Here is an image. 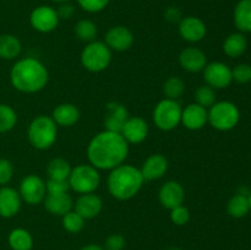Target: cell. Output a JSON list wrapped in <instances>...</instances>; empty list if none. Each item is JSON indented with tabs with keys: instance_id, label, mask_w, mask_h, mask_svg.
I'll return each instance as SVG.
<instances>
[{
	"instance_id": "6da1fadb",
	"label": "cell",
	"mask_w": 251,
	"mask_h": 250,
	"mask_svg": "<svg viewBox=\"0 0 251 250\" xmlns=\"http://www.w3.org/2000/svg\"><path fill=\"white\" fill-rule=\"evenodd\" d=\"M130 145L120 132L102 130L97 132L87 145L88 163L98 171H112L125 163L129 156Z\"/></svg>"
},
{
	"instance_id": "7a4b0ae2",
	"label": "cell",
	"mask_w": 251,
	"mask_h": 250,
	"mask_svg": "<svg viewBox=\"0 0 251 250\" xmlns=\"http://www.w3.org/2000/svg\"><path fill=\"white\" fill-rule=\"evenodd\" d=\"M10 82L19 92L33 95L47 87L49 82V71L39 59L27 56L19 59L12 65Z\"/></svg>"
},
{
	"instance_id": "3957f363",
	"label": "cell",
	"mask_w": 251,
	"mask_h": 250,
	"mask_svg": "<svg viewBox=\"0 0 251 250\" xmlns=\"http://www.w3.org/2000/svg\"><path fill=\"white\" fill-rule=\"evenodd\" d=\"M145 184L140 168L129 163H123L109 171L107 188L115 200L126 201L135 198Z\"/></svg>"
},
{
	"instance_id": "277c9868",
	"label": "cell",
	"mask_w": 251,
	"mask_h": 250,
	"mask_svg": "<svg viewBox=\"0 0 251 250\" xmlns=\"http://www.w3.org/2000/svg\"><path fill=\"white\" fill-rule=\"evenodd\" d=\"M58 127L53 118L49 115H37L27 127V140L33 149L46 151L56 142Z\"/></svg>"
},
{
	"instance_id": "5b68a950",
	"label": "cell",
	"mask_w": 251,
	"mask_h": 250,
	"mask_svg": "<svg viewBox=\"0 0 251 250\" xmlns=\"http://www.w3.org/2000/svg\"><path fill=\"white\" fill-rule=\"evenodd\" d=\"M113 51L103 41H92L86 43L80 54L83 69L90 73H102L112 63Z\"/></svg>"
},
{
	"instance_id": "8992f818",
	"label": "cell",
	"mask_w": 251,
	"mask_h": 250,
	"mask_svg": "<svg viewBox=\"0 0 251 250\" xmlns=\"http://www.w3.org/2000/svg\"><path fill=\"white\" fill-rule=\"evenodd\" d=\"M240 119L237 105L229 100H220L207 109L208 124L218 131H229L234 129Z\"/></svg>"
},
{
	"instance_id": "52a82bcc",
	"label": "cell",
	"mask_w": 251,
	"mask_h": 250,
	"mask_svg": "<svg viewBox=\"0 0 251 250\" xmlns=\"http://www.w3.org/2000/svg\"><path fill=\"white\" fill-rule=\"evenodd\" d=\"M68 181L70 190L75 191L78 195L96 193L100 185V171L90 163L77 164L71 168Z\"/></svg>"
},
{
	"instance_id": "ba28073f",
	"label": "cell",
	"mask_w": 251,
	"mask_h": 250,
	"mask_svg": "<svg viewBox=\"0 0 251 250\" xmlns=\"http://www.w3.org/2000/svg\"><path fill=\"white\" fill-rule=\"evenodd\" d=\"M183 107L176 100L163 98L159 100L152 112V120L157 129L162 131H172L180 125Z\"/></svg>"
},
{
	"instance_id": "9c48e42d",
	"label": "cell",
	"mask_w": 251,
	"mask_h": 250,
	"mask_svg": "<svg viewBox=\"0 0 251 250\" xmlns=\"http://www.w3.org/2000/svg\"><path fill=\"white\" fill-rule=\"evenodd\" d=\"M22 201L29 206H37L43 203L47 196L46 181L37 174H28L24 176L19 188Z\"/></svg>"
},
{
	"instance_id": "30bf717a",
	"label": "cell",
	"mask_w": 251,
	"mask_h": 250,
	"mask_svg": "<svg viewBox=\"0 0 251 250\" xmlns=\"http://www.w3.org/2000/svg\"><path fill=\"white\" fill-rule=\"evenodd\" d=\"M60 19L58 16L56 9L49 5H41L32 10L29 15V24L34 31L39 33H50L56 29Z\"/></svg>"
},
{
	"instance_id": "8fae6325",
	"label": "cell",
	"mask_w": 251,
	"mask_h": 250,
	"mask_svg": "<svg viewBox=\"0 0 251 250\" xmlns=\"http://www.w3.org/2000/svg\"><path fill=\"white\" fill-rule=\"evenodd\" d=\"M202 75L206 85L211 86L215 90L227 88L233 82L232 69L222 61L207 63L202 70Z\"/></svg>"
},
{
	"instance_id": "7c38bea8",
	"label": "cell",
	"mask_w": 251,
	"mask_h": 250,
	"mask_svg": "<svg viewBox=\"0 0 251 250\" xmlns=\"http://www.w3.org/2000/svg\"><path fill=\"white\" fill-rule=\"evenodd\" d=\"M103 42L109 47L112 51H126L134 44L135 37L131 29L119 25L108 29Z\"/></svg>"
},
{
	"instance_id": "4fadbf2b",
	"label": "cell",
	"mask_w": 251,
	"mask_h": 250,
	"mask_svg": "<svg viewBox=\"0 0 251 250\" xmlns=\"http://www.w3.org/2000/svg\"><path fill=\"white\" fill-rule=\"evenodd\" d=\"M179 36L188 43H199L207 33L206 24L198 16L183 17L178 26Z\"/></svg>"
},
{
	"instance_id": "5bb4252c",
	"label": "cell",
	"mask_w": 251,
	"mask_h": 250,
	"mask_svg": "<svg viewBox=\"0 0 251 250\" xmlns=\"http://www.w3.org/2000/svg\"><path fill=\"white\" fill-rule=\"evenodd\" d=\"M185 200V189L179 181L168 180L162 184L158 190V201L164 208H172L180 206Z\"/></svg>"
},
{
	"instance_id": "9a60e30c",
	"label": "cell",
	"mask_w": 251,
	"mask_h": 250,
	"mask_svg": "<svg viewBox=\"0 0 251 250\" xmlns=\"http://www.w3.org/2000/svg\"><path fill=\"white\" fill-rule=\"evenodd\" d=\"M149 132L150 126L144 118L129 117L120 134L129 145H139L147 139Z\"/></svg>"
},
{
	"instance_id": "2e32d148",
	"label": "cell",
	"mask_w": 251,
	"mask_h": 250,
	"mask_svg": "<svg viewBox=\"0 0 251 250\" xmlns=\"http://www.w3.org/2000/svg\"><path fill=\"white\" fill-rule=\"evenodd\" d=\"M129 110L119 102H109L105 105V114L103 124L104 130L120 132L126 120L129 119Z\"/></svg>"
},
{
	"instance_id": "e0dca14e",
	"label": "cell",
	"mask_w": 251,
	"mask_h": 250,
	"mask_svg": "<svg viewBox=\"0 0 251 250\" xmlns=\"http://www.w3.org/2000/svg\"><path fill=\"white\" fill-rule=\"evenodd\" d=\"M74 210L86 221L92 220L102 212L103 201L96 193L81 194L74 201Z\"/></svg>"
},
{
	"instance_id": "ac0fdd59",
	"label": "cell",
	"mask_w": 251,
	"mask_h": 250,
	"mask_svg": "<svg viewBox=\"0 0 251 250\" xmlns=\"http://www.w3.org/2000/svg\"><path fill=\"white\" fill-rule=\"evenodd\" d=\"M168 159L161 153L150 154L140 167L142 176L145 181H153L162 179L168 172Z\"/></svg>"
},
{
	"instance_id": "d6986e66",
	"label": "cell",
	"mask_w": 251,
	"mask_h": 250,
	"mask_svg": "<svg viewBox=\"0 0 251 250\" xmlns=\"http://www.w3.org/2000/svg\"><path fill=\"white\" fill-rule=\"evenodd\" d=\"M179 65L188 73H201L207 65V56L198 47H186L179 54Z\"/></svg>"
},
{
	"instance_id": "ffe728a7",
	"label": "cell",
	"mask_w": 251,
	"mask_h": 250,
	"mask_svg": "<svg viewBox=\"0 0 251 250\" xmlns=\"http://www.w3.org/2000/svg\"><path fill=\"white\" fill-rule=\"evenodd\" d=\"M207 123V109L206 108L201 107L195 102L183 108L180 124L185 129L190 130V131H198V130L202 129Z\"/></svg>"
},
{
	"instance_id": "44dd1931",
	"label": "cell",
	"mask_w": 251,
	"mask_h": 250,
	"mask_svg": "<svg viewBox=\"0 0 251 250\" xmlns=\"http://www.w3.org/2000/svg\"><path fill=\"white\" fill-rule=\"evenodd\" d=\"M22 199L19 190L5 185L0 188V216L4 218H12L20 212L22 207Z\"/></svg>"
},
{
	"instance_id": "7402d4cb",
	"label": "cell",
	"mask_w": 251,
	"mask_h": 250,
	"mask_svg": "<svg viewBox=\"0 0 251 250\" xmlns=\"http://www.w3.org/2000/svg\"><path fill=\"white\" fill-rule=\"evenodd\" d=\"M50 117L53 118L58 126L71 127L78 123L81 118V112L77 105H75L74 103L64 102L54 108Z\"/></svg>"
},
{
	"instance_id": "603a6c76",
	"label": "cell",
	"mask_w": 251,
	"mask_h": 250,
	"mask_svg": "<svg viewBox=\"0 0 251 250\" xmlns=\"http://www.w3.org/2000/svg\"><path fill=\"white\" fill-rule=\"evenodd\" d=\"M43 206L51 215L63 217L65 213L74 210V199L69 193L47 194Z\"/></svg>"
},
{
	"instance_id": "cb8c5ba5",
	"label": "cell",
	"mask_w": 251,
	"mask_h": 250,
	"mask_svg": "<svg viewBox=\"0 0 251 250\" xmlns=\"http://www.w3.org/2000/svg\"><path fill=\"white\" fill-rule=\"evenodd\" d=\"M233 21L242 33L251 32V0H240L234 7Z\"/></svg>"
},
{
	"instance_id": "d4e9b609",
	"label": "cell",
	"mask_w": 251,
	"mask_h": 250,
	"mask_svg": "<svg viewBox=\"0 0 251 250\" xmlns=\"http://www.w3.org/2000/svg\"><path fill=\"white\" fill-rule=\"evenodd\" d=\"M22 51V43L16 36L10 33L0 34V59L15 60Z\"/></svg>"
},
{
	"instance_id": "484cf974",
	"label": "cell",
	"mask_w": 251,
	"mask_h": 250,
	"mask_svg": "<svg viewBox=\"0 0 251 250\" xmlns=\"http://www.w3.org/2000/svg\"><path fill=\"white\" fill-rule=\"evenodd\" d=\"M248 48V41L242 32L229 34L223 42V51L229 58H239Z\"/></svg>"
},
{
	"instance_id": "4316f807",
	"label": "cell",
	"mask_w": 251,
	"mask_h": 250,
	"mask_svg": "<svg viewBox=\"0 0 251 250\" xmlns=\"http://www.w3.org/2000/svg\"><path fill=\"white\" fill-rule=\"evenodd\" d=\"M7 243L12 250H31L33 247V238L25 228H15L9 233Z\"/></svg>"
},
{
	"instance_id": "83f0119b",
	"label": "cell",
	"mask_w": 251,
	"mask_h": 250,
	"mask_svg": "<svg viewBox=\"0 0 251 250\" xmlns=\"http://www.w3.org/2000/svg\"><path fill=\"white\" fill-rule=\"evenodd\" d=\"M71 164L69 161L61 157H55L50 159L47 164V175L49 179H61V180H68L69 175L71 173Z\"/></svg>"
},
{
	"instance_id": "f1b7e54d",
	"label": "cell",
	"mask_w": 251,
	"mask_h": 250,
	"mask_svg": "<svg viewBox=\"0 0 251 250\" xmlns=\"http://www.w3.org/2000/svg\"><path fill=\"white\" fill-rule=\"evenodd\" d=\"M228 215L234 218H243L250 212L249 199L245 194H235L229 199L227 203Z\"/></svg>"
},
{
	"instance_id": "f546056e",
	"label": "cell",
	"mask_w": 251,
	"mask_h": 250,
	"mask_svg": "<svg viewBox=\"0 0 251 250\" xmlns=\"http://www.w3.org/2000/svg\"><path fill=\"white\" fill-rule=\"evenodd\" d=\"M74 32H75V36L80 41L85 42V43H90V42L96 41L98 28L97 25L93 21L88 19H82L76 22L75 26H74Z\"/></svg>"
},
{
	"instance_id": "4dcf8cb0",
	"label": "cell",
	"mask_w": 251,
	"mask_h": 250,
	"mask_svg": "<svg viewBox=\"0 0 251 250\" xmlns=\"http://www.w3.org/2000/svg\"><path fill=\"white\" fill-rule=\"evenodd\" d=\"M162 90L164 98L178 100L185 92V81L179 76H171L164 81Z\"/></svg>"
},
{
	"instance_id": "1f68e13d",
	"label": "cell",
	"mask_w": 251,
	"mask_h": 250,
	"mask_svg": "<svg viewBox=\"0 0 251 250\" xmlns=\"http://www.w3.org/2000/svg\"><path fill=\"white\" fill-rule=\"evenodd\" d=\"M17 120L19 117L16 110L11 105L0 103V134L11 131L16 126Z\"/></svg>"
},
{
	"instance_id": "d6a6232c",
	"label": "cell",
	"mask_w": 251,
	"mask_h": 250,
	"mask_svg": "<svg viewBox=\"0 0 251 250\" xmlns=\"http://www.w3.org/2000/svg\"><path fill=\"white\" fill-rule=\"evenodd\" d=\"M85 218L81 217L75 210H71L70 212L65 213V215L61 217V225H63V228L66 232L73 233V234L80 233L81 230L85 228Z\"/></svg>"
},
{
	"instance_id": "836d02e7",
	"label": "cell",
	"mask_w": 251,
	"mask_h": 250,
	"mask_svg": "<svg viewBox=\"0 0 251 250\" xmlns=\"http://www.w3.org/2000/svg\"><path fill=\"white\" fill-rule=\"evenodd\" d=\"M217 102V96L216 90L208 85H202L196 88L195 91V103L200 104L201 107L208 109Z\"/></svg>"
},
{
	"instance_id": "e575fe53",
	"label": "cell",
	"mask_w": 251,
	"mask_h": 250,
	"mask_svg": "<svg viewBox=\"0 0 251 250\" xmlns=\"http://www.w3.org/2000/svg\"><path fill=\"white\" fill-rule=\"evenodd\" d=\"M169 218H171L172 223H174L176 225H185L190 221L191 215L189 208L184 206L183 203V205L176 206V207L169 210Z\"/></svg>"
},
{
	"instance_id": "d590c367",
	"label": "cell",
	"mask_w": 251,
	"mask_h": 250,
	"mask_svg": "<svg viewBox=\"0 0 251 250\" xmlns=\"http://www.w3.org/2000/svg\"><path fill=\"white\" fill-rule=\"evenodd\" d=\"M76 1L83 11L90 12V14H97L108 6L110 0H76Z\"/></svg>"
},
{
	"instance_id": "8d00e7d4",
	"label": "cell",
	"mask_w": 251,
	"mask_h": 250,
	"mask_svg": "<svg viewBox=\"0 0 251 250\" xmlns=\"http://www.w3.org/2000/svg\"><path fill=\"white\" fill-rule=\"evenodd\" d=\"M233 81L238 83H248L251 81V65L249 64H238L232 69Z\"/></svg>"
},
{
	"instance_id": "74e56055",
	"label": "cell",
	"mask_w": 251,
	"mask_h": 250,
	"mask_svg": "<svg viewBox=\"0 0 251 250\" xmlns=\"http://www.w3.org/2000/svg\"><path fill=\"white\" fill-rule=\"evenodd\" d=\"M14 176V166L6 158H0V186H5Z\"/></svg>"
},
{
	"instance_id": "f35d334b",
	"label": "cell",
	"mask_w": 251,
	"mask_h": 250,
	"mask_svg": "<svg viewBox=\"0 0 251 250\" xmlns=\"http://www.w3.org/2000/svg\"><path fill=\"white\" fill-rule=\"evenodd\" d=\"M47 194H63L69 193L70 185L68 180H61V179H49L46 181Z\"/></svg>"
},
{
	"instance_id": "ab89813d",
	"label": "cell",
	"mask_w": 251,
	"mask_h": 250,
	"mask_svg": "<svg viewBox=\"0 0 251 250\" xmlns=\"http://www.w3.org/2000/svg\"><path fill=\"white\" fill-rule=\"evenodd\" d=\"M125 245H126L125 238L123 237L122 234L114 233V234H110L109 237L105 239L104 249L105 250H123L125 248Z\"/></svg>"
},
{
	"instance_id": "60d3db41",
	"label": "cell",
	"mask_w": 251,
	"mask_h": 250,
	"mask_svg": "<svg viewBox=\"0 0 251 250\" xmlns=\"http://www.w3.org/2000/svg\"><path fill=\"white\" fill-rule=\"evenodd\" d=\"M56 12L60 20H69L75 14V7L70 2H63V4H59Z\"/></svg>"
},
{
	"instance_id": "b9f144b4",
	"label": "cell",
	"mask_w": 251,
	"mask_h": 250,
	"mask_svg": "<svg viewBox=\"0 0 251 250\" xmlns=\"http://www.w3.org/2000/svg\"><path fill=\"white\" fill-rule=\"evenodd\" d=\"M166 19L168 20L169 22H180V20L183 19L180 15V11H179L176 7H169L166 11Z\"/></svg>"
},
{
	"instance_id": "7bdbcfd3",
	"label": "cell",
	"mask_w": 251,
	"mask_h": 250,
	"mask_svg": "<svg viewBox=\"0 0 251 250\" xmlns=\"http://www.w3.org/2000/svg\"><path fill=\"white\" fill-rule=\"evenodd\" d=\"M80 250H105L104 247H100L98 244H87L81 248Z\"/></svg>"
},
{
	"instance_id": "ee69618b",
	"label": "cell",
	"mask_w": 251,
	"mask_h": 250,
	"mask_svg": "<svg viewBox=\"0 0 251 250\" xmlns=\"http://www.w3.org/2000/svg\"><path fill=\"white\" fill-rule=\"evenodd\" d=\"M51 1L56 4H63V2H70V0H51Z\"/></svg>"
},
{
	"instance_id": "f6af8a7d",
	"label": "cell",
	"mask_w": 251,
	"mask_h": 250,
	"mask_svg": "<svg viewBox=\"0 0 251 250\" xmlns=\"http://www.w3.org/2000/svg\"><path fill=\"white\" fill-rule=\"evenodd\" d=\"M248 199H249V206H250V211H251V193L248 195Z\"/></svg>"
},
{
	"instance_id": "bcb514c9",
	"label": "cell",
	"mask_w": 251,
	"mask_h": 250,
	"mask_svg": "<svg viewBox=\"0 0 251 250\" xmlns=\"http://www.w3.org/2000/svg\"><path fill=\"white\" fill-rule=\"evenodd\" d=\"M169 250H181V249H176V248H173V249H169Z\"/></svg>"
}]
</instances>
